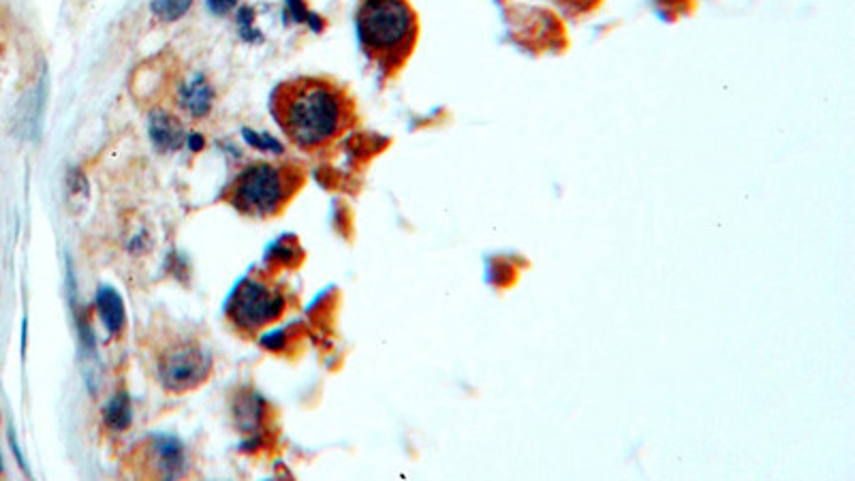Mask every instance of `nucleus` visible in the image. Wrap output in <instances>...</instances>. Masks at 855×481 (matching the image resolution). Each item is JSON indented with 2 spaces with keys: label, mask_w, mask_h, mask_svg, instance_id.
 Masks as SVG:
<instances>
[{
  "label": "nucleus",
  "mask_w": 855,
  "mask_h": 481,
  "mask_svg": "<svg viewBox=\"0 0 855 481\" xmlns=\"http://www.w3.org/2000/svg\"><path fill=\"white\" fill-rule=\"evenodd\" d=\"M270 107L285 137L306 154L330 150L357 120L351 92L323 75H300L278 84Z\"/></svg>",
  "instance_id": "f257e3e1"
},
{
  "label": "nucleus",
  "mask_w": 855,
  "mask_h": 481,
  "mask_svg": "<svg viewBox=\"0 0 855 481\" xmlns=\"http://www.w3.org/2000/svg\"><path fill=\"white\" fill-rule=\"evenodd\" d=\"M355 28L362 52L383 77L404 69L419 39V20L409 0H360Z\"/></svg>",
  "instance_id": "f03ea898"
},
{
  "label": "nucleus",
  "mask_w": 855,
  "mask_h": 481,
  "mask_svg": "<svg viewBox=\"0 0 855 481\" xmlns=\"http://www.w3.org/2000/svg\"><path fill=\"white\" fill-rule=\"evenodd\" d=\"M304 167L293 161H257L242 167L225 186L223 201L251 219H274L302 191Z\"/></svg>",
  "instance_id": "7ed1b4c3"
},
{
  "label": "nucleus",
  "mask_w": 855,
  "mask_h": 481,
  "mask_svg": "<svg viewBox=\"0 0 855 481\" xmlns=\"http://www.w3.org/2000/svg\"><path fill=\"white\" fill-rule=\"evenodd\" d=\"M285 308L287 298L281 287L259 281V278H246L231 296L227 315L233 328L253 336L281 319Z\"/></svg>",
  "instance_id": "20e7f679"
},
{
  "label": "nucleus",
  "mask_w": 855,
  "mask_h": 481,
  "mask_svg": "<svg viewBox=\"0 0 855 481\" xmlns=\"http://www.w3.org/2000/svg\"><path fill=\"white\" fill-rule=\"evenodd\" d=\"M212 372V358L199 343H174L165 347L157 362V377L167 392L184 394L197 390Z\"/></svg>",
  "instance_id": "39448f33"
},
{
  "label": "nucleus",
  "mask_w": 855,
  "mask_h": 481,
  "mask_svg": "<svg viewBox=\"0 0 855 481\" xmlns=\"http://www.w3.org/2000/svg\"><path fill=\"white\" fill-rule=\"evenodd\" d=\"M139 462L144 464L142 475L176 479L186 473L184 447L176 439L169 437L150 439L139 449Z\"/></svg>",
  "instance_id": "423d86ee"
},
{
  "label": "nucleus",
  "mask_w": 855,
  "mask_h": 481,
  "mask_svg": "<svg viewBox=\"0 0 855 481\" xmlns=\"http://www.w3.org/2000/svg\"><path fill=\"white\" fill-rule=\"evenodd\" d=\"M148 129H150L154 146H157L161 152H176L186 142V133L180 118L169 114L167 110L152 112L148 120Z\"/></svg>",
  "instance_id": "0eeeda50"
},
{
  "label": "nucleus",
  "mask_w": 855,
  "mask_h": 481,
  "mask_svg": "<svg viewBox=\"0 0 855 481\" xmlns=\"http://www.w3.org/2000/svg\"><path fill=\"white\" fill-rule=\"evenodd\" d=\"M178 101H180V107H184V110L193 118H204L212 110L214 90L204 75H195L191 82L180 86Z\"/></svg>",
  "instance_id": "6e6552de"
},
{
  "label": "nucleus",
  "mask_w": 855,
  "mask_h": 481,
  "mask_svg": "<svg viewBox=\"0 0 855 481\" xmlns=\"http://www.w3.org/2000/svg\"><path fill=\"white\" fill-rule=\"evenodd\" d=\"M97 308L105 328L112 334H118L124 328V321H127V317H124V304L112 287H103L97 293Z\"/></svg>",
  "instance_id": "1a4fd4ad"
},
{
  "label": "nucleus",
  "mask_w": 855,
  "mask_h": 481,
  "mask_svg": "<svg viewBox=\"0 0 855 481\" xmlns=\"http://www.w3.org/2000/svg\"><path fill=\"white\" fill-rule=\"evenodd\" d=\"M105 422L114 430H124L131 424V402L129 396L120 392L105 411Z\"/></svg>",
  "instance_id": "9d476101"
},
{
  "label": "nucleus",
  "mask_w": 855,
  "mask_h": 481,
  "mask_svg": "<svg viewBox=\"0 0 855 481\" xmlns=\"http://www.w3.org/2000/svg\"><path fill=\"white\" fill-rule=\"evenodd\" d=\"M193 7V0H152L150 9L163 22H176L184 18Z\"/></svg>",
  "instance_id": "9b49d317"
},
{
  "label": "nucleus",
  "mask_w": 855,
  "mask_h": 481,
  "mask_svg": "<svg viewBox=\"0 0 855 481\" xmlns=\"http://www.w3.org/2000/svg\"><path fill=\"white\" fill-rule=\"evenodd\" d=\"M67 195L73 201L75 208H80L82 204H86L88 182H86V178L80 169H71V174L67 178Z\"/></svg>",
  "instance_id": "f8f14e48"
},
{
  "label": "nucleus",
  "mask_w": 855,
  "mask_h": 481,
  "mask_svg": "<svg viewBox=\"0 0 855 481\" xmlns=\"http://www.w3.org/2000/svg\"><path fill=\"white\" fill-rule=\"evenodd\" d=\"M285 3H287V13L291 15V18L295 22H304V24H308L313 30H321L323 28L319 15L313 13V11H308L304 0H285Z\"/></svg>",
  "instance_id": "ddd939ff"
},
{
  "label": "nucleus",
  "mask_w": 855,
  "mask_h": 481,
  "mask_svg": "<svg viewBox=\"0 0 855 481\" xmlns=\"http://www.w3.org/2000/svg\"><path fill=\"white\" fill-rule=\"evenodd\" d=\"M244 139L248 144H251L253 148H257V150H261V152H268V154H283V144L278 142V139H274L272 135H266V133H257V131H248V129H244Z\"/></svg>",
  "instance_id": "4468645a"
},
{
  "label": "nucleus",
  "mask_w": 855,
  "mask_h": 481,
  "mask_svg": "<svg viewBox=\"0 0 855 481\" xmlns=\"http://www.w3.org/2000/svg\"><path fill=\"white\" fill-rule=\"evenodd\" d=\"M253 9L251 7H242L240 11H238V24H240V30H242V35L246 37V39H251L253 35H259L257 30L253 28Z\"/></svg>",
  "instance_id": "2eb2a0df"
},
{
  "label": "nucleus",
  "mask_w": 855,
  "mask_h": 481,
  "mask_svg": "<svg viewBox=\"0 0 855 481\" xmlns=\"http://www.w3.org/2000/svg\"><path fill=\"white\" fill-rule=\"evenodd\" d=\"M206 3H208V9L214 15H227V13H231L233 9H236L238 0H206Z\"/></svg>",
  "instance_id": "dca6fc26"
},
{
  "label": "nucleus",
  "mask_w": 855,
  "mask_h": 481,
  "mask_svg": "<svg viewBox=\"0 0 855 481\" xmlns=\"http://www.w3.org/2000/svg\"><path fill=\"white\" fill-rule=\"evenodd\" d=\"M186 142H189L191 150H199L201 146H204V139H201V135H191V137H186Z\"/></svg>",
  "instance_id": "f3484780"
}]
</instances>
